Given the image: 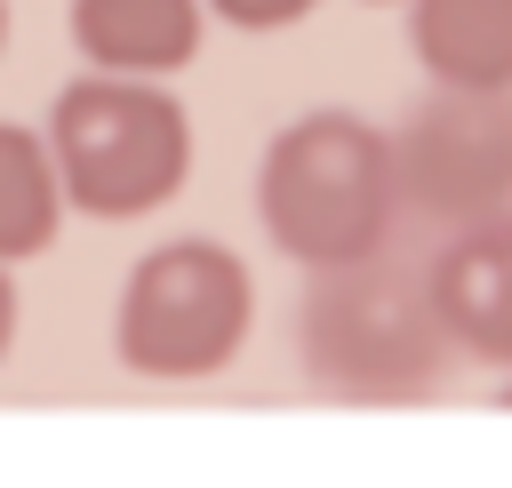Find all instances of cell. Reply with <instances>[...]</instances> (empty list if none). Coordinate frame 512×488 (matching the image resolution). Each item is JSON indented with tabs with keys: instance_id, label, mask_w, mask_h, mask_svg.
Wrapping results in <instances>:
<instances>
[{
	"instance_id": "1",
	"label": "cell",
	"mask_w": 512,
	"mask_h": 488,
	"mask_svg": "<svg viewBox=\"0 0 512 488\" xmlns=\"http://www.w3.org/2000/svg\"><path fill=\"white\" fill-rule=\"evenodd\" d=\"M296 352L304 376L336 400L360 408H408L432 400L456 344L440 328L432 280L400 256H352V264H320L296 312Z\"/></svg>"
},
{
	"instance_id": "2",
	"label": "cell",
	"mask_w": 512,
	"mask_h": 488,
	"mask_svg": "<svg viewBox=\"0 0 512 488\" xmlns=\"http://www.w3.org/2000/svg\"><path fill=\"white\" fill-rule=\"evenodd\" d=\"M256 216L280 256L304 272L376 256L400 224V176H392V136L368 128L360 112H304L264 144L256 168Z\"/></svg>"
},
{
	"instance_id": "3",
	"label": "cell",
	"mask_w": 512,
	"mask_h": 488,
	"mask_svg": "<svg viewBox=\"0 0 512 488\" xmlns=\"http://www.w3.org/2000/svg\"><path fill=\"white\" fill-rule=\"evenodd\" d=\"M48 160L72 208L88 216H144L192 168L184 104L144 72H88L48 112Z\"/></svg>"
},
{
	"instance_id": "4",
	"label": "cell",
	"mask_w": 512,
	"mask_h": 488,
	"mask_svg": "<svg viewBox=\"0 0 512 488\" xmlns=\"http://www.w3.org/2000/svg\"><path fill=\"white\" fill-rule=\"evenodd\" d=\"M248 320H256L248 264L216 240H168L128 272L112 344L136 376L192 384V376H216L248 344Z\"/></svg>"
},
{
	"instance_id": "5",
	"label": "cell",
	"mask_w": 512,
	"mask_h": 488,
	"mask_svg": "<svg viewBox=\"0 0 512 488\" xmlns=\"http://www.w3.org/2000/svg\"><path fill=\"white\" fill-rule=\"evenodd\" d=\"M392 176H400V208L440 232L512 208V88L432 80V96L392 136Z\"/></svg>"
},
{
	"instance_id": "6",
	"label": "cell",
	"mask_w": 512,
	"mask_h": 488,
	"mask_svg": "<svg viewBox=\"0 0 512 488\" xmlns=\"http://www.w3.org/2000/svg\"><path fill=\"white\" fill-rule=\"evenodd\" d=\"M424 280H432L448 344L464 360L512 368V208L456 224L440 240V256L424 264Z\"/></svg>"
},
{
	"instance_id": "7",
	"label": "cell",
	"mask_w": 512,
	"mask_h": 488,
	"mask_svg": "<svg viewBox=\"0 0 512 488\" xmlns=\"http://www.w3.org/2000/svg\"><path fill=\"white\" fill-rule=\"evenodd\" d=\"M72 40L96 72H176L200 48V0H72Z\"/></svg>"
},
{
	"instance_id": "8",
	"label": "cell",
	"mask_w": 512,
	"mask_h": 488,
	"mask_svg": "<svg viewBox=\"0 0 512 488\" xmlns=\"http://www.w3.org/2000/svg\"><path fill=\"white\" fill-rule=\"evenodd\" d=\"M408 48L448 88H512V0H416Z\"/></svg>"
},
{
	"instance_id": "9",
	"label": "cell",
	"mask_w": 512,
	"mask_h": 488,
	"mask_svg": "<svg viewBox=\"0 0 512 488\" xmlns=\"http://www.w3.org/2000/svg\"><path fill=\"white\" fill-rule=\"evenodd\" d=\"M56 216H64V184H56L48 144L0 120V264L40 256L56 240Z\"/></svg>"
},
{
	"instance_id": "10",
	"label": "cell",
	"mask_w": 512,
	"mask_h": 488,
	"mask_svg": "<svg viewBox=\"0 0 512 488\" xmlns=\"http://www.w3.org/2000/svg\"><path fill=\"white\" fill-rule=\"evenodd\" d=\"M200 8H216V16L240 24V32H280V24H304L320 0H200Z\"/></svg>"
},
{
	"instance_id": "11",
	"label": "cell",
	"mask_w": 512,
	"mask_h": 488,
	"mask_svg": "<svg viewBox=\"0 0 512 488\" xmlns=\"http://www.w3.org/2000/svg\"><path fill=\"white\" fill-rule=\"evenodd\" d=\"M8 336H16V288H8V272H0V352H8Z\"/></svg>"
},
{
	"instance_id": "12",
	"label": "cell",
	"mask_w": 512,
	"mask_h": 488,
	"mask_svg": "<svg viewBox=\"0 0 512 488\" xmlns=\"http://www.w3.org/2000/svg\"><path fill=\"white\" fill-rule=\"evenodd\" d=\"M496 408H512V384H504V392H496Z\"/></svg>"
},
{
	"instance_id": "13",
	"label": "cell",
	"mask_w": 512,
	"mask_h": 488,
	"mask_svg": "<svg viewBox=\"0 0 512 488\" xmlns=\"http://www.w3.org/2000/svg\"><path fill=\"white\" fill-rule=\"evenodd\" d=\"M0 40H8V0H0Z\"/></svg>"
}]
</instances>
